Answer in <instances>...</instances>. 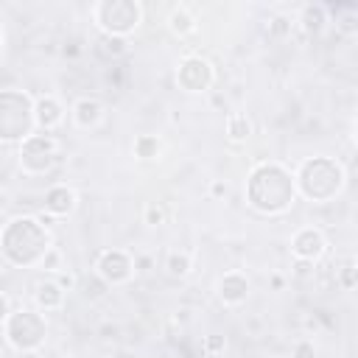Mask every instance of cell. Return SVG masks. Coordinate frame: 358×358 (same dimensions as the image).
<instances>
[{"mask_svg":"<svg viewBox=\"0 0 358 358\" xmlns=\"http://www.w3.org/2000/svg\"><path fill=\"white\" fill-rule=\"evenodd\" d=\"M294 196H296L294 176L280 162H260L252 168L246 179V199L255 210L266 215L282 213L294 204Z\"/></svg>","mask_w":358,"mask_h":358,"instance_id":"1","label":"cell"},{"mask_svg":"<svg viewBox=\"0 0 358 358\" xmlns=\"http://www.w3.org/2000/svg\"><path fill=\"white\" fill-rule=\"evenodd\" d=\"M50 252V235L34 215L11 218L0 229V255L11 266H34Z\"/></svg>","mask_w":358,"mask_h":358,"instance_id":"2","label":"cell"},{"mask_svg":"<svg viewBox=\"0 0 358 358\" xmlns=\"http://www.w3.org/2000/svg\"><path fill=\"white\" fill-rule=\"evenodd\" d=\"M294 185L310 201H330L344 185V171L330 157H310L299 165Z\"/></svg>","mask_w":358,"mask_h":358,"instance_id":"3","label":"cell"},{"mask_svg":"<svg viewBox=\"0 0 358 358\" xmlns=\"http://www.w3.org/2000/svg\"><path fill=\"white\" fill-rule=\"evenodd\" d=\"M34 129V101L20 90H0V140L22 143Z\"/></svg>","mask_w":358,"mask_h":358,"instance_id":"4","label":"cell"},{"mask_svg":"<svg viewBox=\"0 0 358 358\" xmlns=\"http://www.w3.org/2000/svg\"><path fill=\"white\" fill-rule=\"evenodd\" d=\"M3 333H6V341L14 350L34 352V350H39L45 344L48 324H45V316L36 313V310H14L3 322Z\"/></svg>","mask_w":358,"mask_h":358,"instance_id":"5","label":"cell"},{"mask_svg":"<svg viewBox=\"0 0 358 358\" xmlns=\"http://www.w3.org/2000/svg\"><path fill=\"white\" fill-rule=\"evenodd\" d=\"M92 17L106 36H126L140 25L143 8L134 0H101L95 3Z\"/></svg>","mask_w":358,"mask_h":358,"instance_id":"6","label":"cell"},{"mask_svg":"<svg viewBox=\"0 0 358 358\" xmlns=\"http://www.w3.org/2000/svg\"><path fill=\"white\" fill-rule=\"evenodd\" d=\"M59 157V145L50 134H31L20 145V165L28 173H45L53 168Z\"/></svg>","mask_w":358,"mask_h":358,"instance_id":"7","label":"cell"},{"mask_svg":"<svg viewBox=\"0 0 358 358\" xmlns=\"http://www.w3.org/2000/svg\"><path fill=\"white\" fill-rule=\"evenodd\" d=\"M213 78H215L213 64L207 59H201V56L182 59V64L176 70V81H179V87L185 92H204V90H210Z\"/></svg>","mask_w":358,"mask_h":358,"instance_id":"8","label":"cell"},{"mask_svg":"<svg viewBox=\"0 0 358 358\" xmlns=\"http://www.w3.org/2000/svg\"><path fill=\"white\" fill-rule=\"evenodd\" d=\"M95 268H98V277H101L106 285H123V282H129L131 274H134L131 257H129L126 252H120V249H106V252H101L98 260H95Z\"/></svg>","mask_w":358,"mask_h":358,"instance_id":"9","label":"cell"},{"mask_svg":"<svg viewBox=\"0 0 358 358\" xmlns=\"http://www.w3.org/2000/svg\"><path fill=\"white\" fill-rule=\"evenodd\" d=\"M327 243H324V235L313 227H305L299 229L294 238H291V252L296 260H308V263H316L322 255H324Z\"/></svg>","mask_w":358,"mask_h":358,"instance_id":"10","label":"cell"},{"mask_svg":"<svg viewBox=\"0 0 358 358\" xmlns=\"http://www.w3.org/2000/svg\"><path fill=\"white\" fill-rule=\"evenodd\" d=\"M218 296L224 305H241L249 296V280L241 271H227L218 280Z\"/></svg>","mask_w":358,"mask_h":358,"instance_id":"11","label":"cell"},{"mask_svg":"<svg viewBox=\"0 0 358 358\" xmlns=\"http://www.w3.org/2000/svg\"><path fill=\"white\" fill-rule=\"evenodd\" d=\"M45 210L48 215H70L76 210V193L67 187V185H53L48 193H45Z\"/></svg>","mask_w":358,"mask_h":358,"instance_id":"12","label":"cell"},{"mask_svg":"<svg viewBox=\"0 0 358 358\" xmlns=\"http://www.w3.org/2000/svg\"><path fill=\"white\" fill-rule=\"evenodd\" d=\"M62 117H64V109H62V103H59L56 98L45 95V98H39V101L34 103V123H36L42 131H50L53 126H59Z\"/></svg>","mask_w":358,"mask_h":358,"instance_id":"13","label":"cell"},{"mask_svg":"<svg viewBox=\"0 0 358 358\" xmlns=\"http://www.w3.org/2000/svg\"><path fill=\"white\" fill-rule=\"evenodd\" d=\"M34 299L42 310H59L64 305V288L56 280H42V282H36Z\"/></svg>","mask_w":358,"mask_h":358,"instance_id":"14","label":"cell"},{"mask_svg":"<svg viewBox=\"0 0 358 358\" xmlns=\"http://www.w3.org/2000/svg\"><path fill=\"white\" fill-rule=\"evenodd\" d=\"M101 112H103V106H101V101H95V98H78V101L73 103V117H76V123H78L81 129L95 126V123L101 120Z\"/></svg>","mask_w":358,"mask_h":358,"instance_id":"15","label":"cell"},{"mask_svg":"<svg viewBox=\"0 0 358 358\" xmlns=\"http://www.w3.org/2000/svg\"><path fill=\"white\" fill-rule=\"evenodd\" d=\"M168 28H171L176 36H187V34L196 31V17H193L185 6H179V8H173V11L168 14Z\"/></svg>","mask_w":358,"mask_h":358,"instance_id":"16","label":"cell"},{"mask_svg":"<svg viewBox=\"0 0 358 358\" xmlns=\"http://www.w3.org/2000/svg\"><path fill=\"white\" fill-rule=\"evenodd\" d=\"M299 22H302V28H305L308 34L322 31V25L327 22V11H324V6H305Z\"/></svg>","mask_w":358,"mask_h":358,"instance_id":"17","label":"cell"},{"mask_svg":"<svg viewBox=\"0 0 358 358\" xmlns=\"http://www.w3.org/2000/svg\"><path fill=\"white\" fill-rule=\"evenodd\" d=\"M227 134H229L235 143L246 140V137L252 134V123L246 120V115H232V117L227 120Z\"/></svg>","mask_w":358,"mask_h":358,"instance_id":"18","label":"cell"},{"mask_svg":"<svg viewBox=\"0 0 358 358\" xmlns=\"http://www.w3.org/2000/svg\"><path fill=\"white\" fill-rule=\"evenodd\" d=\"M134 154H137L140 159H154V157L159 154V140H157L154 134H140V137L134 140Z\"/></svg>","mask_w":358,"mask_h":358,"instance_id":"19","label":"cell"},{"mask_svg":"<svg viewBox=\"0 0 358 358\" xmlns=\"http://www.w3.org/2000/svg\"><path fill=\"white\" fill-rule=\"evenodd\" d=\"M165 268H168L171 277H185V274L190 271V255H185V252H171L168 260H165Z\"/></svg>","mask_w":358,"mask_h":358,"instance_id":"20","label":"cell"},{"mask_svg":"<svg viewBox=\"0 0 358 358\" xmlns=\"http://www.w3.org/2000/svg\"><path fill=\"white\" fill-rule=\"evenodd\" d=\"M103 50L109 53V56H120V53H126V39L123 36H106L103 34Z\"/></svg>","mask_w":358,"mask_h":358,"instance_id":"21","label":"cell"},{"mask_svg":"<svg viewBox=\"0 0 358 358\" xmlns=\"http://www.w3.org/2000/svg\"><path fill=\"white\" fill-rule=\"evenodd\" d=\"M224 347H227V341H224V336H218V333H210V336L204 338V352H207V355H218V352H224Z\"/></svg>","mask_w":358,"mask_h":358,"instance_id":"22","label":"cell"},{"mask_svg":"<svg viewBox=\"0 0 358 358\" xmlns=\"http://www.w3.org/2000/svg\"><path fill=\"white\" fill-rule=\"evenodd\" d=\"M291 358H316V347H313V341H296Z\"/></svg>","mask_w":358,"mask_h":358,"instance_id":"23","label":"cell"},{"mask_svg":"<svg viewBox=\"0 0 358 358\" xmlns=\"http://www.w3.org/2000/svg\"><path fill=\"white\" fill-rule=\"evenodd\" d=\"M145 224H151V227L162 224V207L159 204H148L145 207Z\"/></svg>","mask_w":358,"mask_h":358,"instance_id":"24","label":"cell"},{"mask_svg":"<svg viewBox=\"0 0 358 358\" xmlns=\"http://www.w3.org/2000/svg\"><path fill=\"white\" fill-rule=\"evenodd\" d=\"M341 282H344V288H352V285H355V266H352V263H347V266H344Z\"/></svg>","mask_w":358,"mask_h":358,"instance_id":"25","label":"cell"},{"mask_svg":"<svg viewBox=\"0 0 358 358\" xmlns=\"http://www.w3.org/2000/svg\"><path fill=\"white\" fill-rule=\"evenodd\" d=\"M310 268H313V263H308V260H294V271H296L299 277H308Z\"/></svg>","mask_w":358,"mask_h":358,"instance_id":"26","label":"cell"},{"mask_svg":"<svg viewBox=\"0 0 358 358\" xmlns=\"http://www.w3.org/2000/svg\"><path fill=\"white\" fill-rule=\"evenodd\" d=\"M8 313H11V308H8V296L0 291V324L8 319Z\"/></svg>","mask_w":358,"mask_h":358,"instance_id":"27","label":"cell"},{"mask_svg":"<svg viewBox=\"0 0 358 358\" xmlns=\"http://www.w3.org/2000/svg\"><path fill=\"white\" fill-rule=\"evenodd\" d=\"M56 282H59V285H62V288L67 291V288H73V282H76V277H73V274L67 271V274H59V277H56Z\"/></svg>","mask_w":358,"mask_h":358,"instance_id":"28","label":"cell"},{"mask_svg":"<svg viewBox=\"0 0 358 358\" xmlns=\"http://www.w3.org/2000/svg\"><path fill=\"white\" fill-rule=\"evenodd\" d=\"M210 193H213L215 199H221V196H227V185H224V182H213V185H210Z\"/></svg>","mask_w":358,"mask_h":358,"instance_id":"29","label":"cell"},{"mask_svg":"<svg viewBox=\"0 0 358 358\" xmlns=\"http://www.w3.org/2000/svg\"><path fill=\"white\" fill-rule=\"evenodd\" d=\"M285 22H288L285 17H277V20H274V34H282V31H285Z\"/></svg>","mask_w":358,"mask_h":358,"instance_id":"30","label":"cell"},{"mask_svg":"<svg viewBox=\"0 0 358 358\" xmlns=\"http://www.w3.org/2000/svg\"><path fill=\"white\" fill-rule=\"evenodd\" d=\"M282 285H285V280H282L280 274H274V277H271V288H274V291H280Z\"/></svg>","mask_w":358,"mask_h":358,"instance_id":"31","label":"cell"},{"mask_svg":"<svg viewBox=\"0 0 358 358\" xmlns=\"http://www.w3.org/2000/svg\"><path fill=\"white\" fill-rule=\"evenodd\" d=\"M0 45H3V28H0Z\"/></svg>","mask_w":358,"mask_h":358,"instance_id":"32","label":"cell"},{"mask_svg":"<svg viewBox=\"0 0 358 358\" xmlns=\"http://www.w3.org/2000/svg\"><path fill=\"white\" fill-rule=\"evenodd\" d=\"M274 358H277V355H274Z\"/></svg>","mask_w":358,"mask_h":358,"instance_id":"33","label":"cell"}]
</instances>
